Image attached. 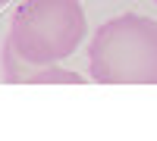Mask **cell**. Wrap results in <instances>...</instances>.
<instances>
[{
	"label": "cell",
	"mask_w": 157,
	"mask_h": 141,
	"mask_svg": "<svg viewBox=\"0 0 157 141\" xmlns=\"http://www.w3.org/2000/svg\"><path fill=\"white\" fill-rule=\"evenodd\" d=\"M88 72L101 85H157V19L123 13L98 25Z\"/></svg>",
	"instance_id": "obj_1"
},
{
	"label": "cell",
	"mask_w": 157,
	"mask_h": 141,
	"mask_svg": "<svg viewBox=\"0 0 157 141\" xmlns=\"http://www.w3.org/2000/svg\"><path fill=\"white\" fill-rule=\"evenodd\" d=\"M88 35L78 0H22L6 41L29 63H60L82 47Z\"/></svg>",
	"instance_id": "obj_2"
},
{
	"label": "cell",
	"mask_w": 157,
	"mask_h": 141,
	"mask_svg": "<svg viewBox=\"0 0 157 141\" xmlns=\"http://www.w3.org/2000/svg\"><path fill=\"white\" fill-rule=\"evenodd\" d=\"M0 63L6 85H85V75L63 69L57 63H29L10 41H3Z\"/></svg>",
	"instance_id": "obj_3"
},
{
	"label": "cell",
	"mask_w": 157,
	"mask_h": 141,
	"mask_svg": "<svg viewBox=\"0 0 157 141\" xmlns=\"http://www.w3.org/2000/svg\"><path fill=\"white\" fill-rule=\"evenodd\" d=\"M3 3H10V0H0V6H3Z\"/></svg>",
	"instance_id": "obj_4"
}]
</instances>
